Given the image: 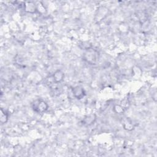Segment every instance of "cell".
Here are the masks:
<instances>
[{"label": "cell", "mask_w": 157, "mask_h": 157, "mask_svg": "<svg viewBox=\"0 0 157 157\" xmlns=\"http://www.w3.org/2000/svg\"><path fill=\"white\" fill-rule=\"evenodd\" d=\"M64 76L65 75L63 74V72H61V71H57V72H55V74L54 75V79L57 82H61L63 80V79Z\"/></svg>", "instance_id": "obj_4"}, {"label": "cell", "mask_w": 157, "mask_h": 157, "mask_svg": "<svg viewBox=\"0 0 157 157\" xmlns=\"http://www.w3.org/2000/svg\"><path fill=\"white\" fill-rule=\"evenodd\" d=\"M8 119V116L5 112L3 111V109H1V122L2 123H4L7 122Z\"/></svg>", "instance_id": "obj_5"}, {"label": "cell", "mask_w": 157, "mask_h": 157, "mask_svg": "<svg viewBox=\"0 0 157 157\" xmlns=\"http://www.w3.org/2000/svg\"><path fill=\"white\" fill-rule=\"evenodd\" d=\"M98 52L94 50H88L86 53V60L93 64H95L98 60Z\"/></svg>", "instance_id": "obj_2"}, {"label": "cell", "mask_w": 157, "mask_h": 157, "mask_svg": "<svg viewBox=\"0 0 157 157\" xmlns=\"http://www.w3.org/2000/svg\"><path fill=\"white\" fill-rule=\"evenodd\" d=\"M48 108L47 103L42 100H36L33 104V109L34 111L38 113H43Z\"/></svg>", "instance_id": "obj_1"}, {"label": "cell", "mask_w": 157, "mask_h": 157, "mask_svg": "<svg viewBox=\"0 0 157 157\" xmlns=\"http://www.w3.org/2000/svg\"><path fill=\"white\" fill-rule=\"evenodd\" d=\"M73 93H74V97L77 99H82L85 96L84 90L80 87H76L73 90Z\"/></svg>", "instance_id": "obj_3"}]
</instances>
